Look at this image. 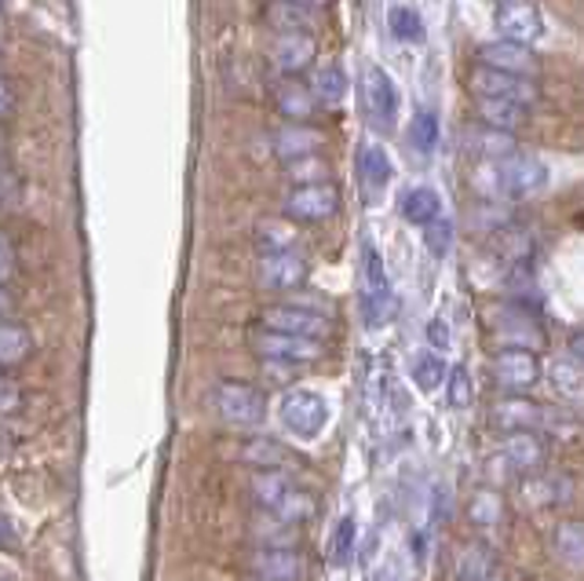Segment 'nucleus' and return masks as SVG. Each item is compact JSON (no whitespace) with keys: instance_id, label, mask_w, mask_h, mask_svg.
<instances>
[{"instance_id":"18","label":"nucleus","mask_w":584,"mask_h":581,"mask_svg":"<svg viewBox=\"0 0 584 581\" xmlns=\"http://www.w3.org/2000/svg\"><path fill=\"white\" fill-rule=\"evenodd\" d=\"M475 59L489 70H504V74L519 77H537V56L526 45H515V40H486V45L475 48Z\"/></svg>"},{"instance_id":"22","label":"nucleus","mask_w":584,"mask_h":581,"mask_svg":"<svg viewBox=\"0 0 584 581\" xmlns=\"http://www.w3.org/2000/svg\"><path fill=\"white\" fill-rule=\"evenodd\" d=\"M267 23L275 26L278 34H315V29H318V8L289 4V0H270Z\"/></svg>"},{"instance_id":"50","label":"nucleus","mask_w":584,"mask_h":581,"mask_svg":"<svg viewBox=\"0 0 584 581\" xmlns=\"http://www.w3.org/2000/svg\"><path fill=\"white\" fill-rule=\"evenodd\" d=\"M570 359L584 366V329H577V334L570 337Z\"/></svg>"},{"instance_id":"14","label":"nucleus","mask_w":584,"mask_h":581,"mask_svg":"<svg viewBox=\"0 0 584 581\" xmlns=\"http://www.w3.org/2000/svg\"><path fill=\"white\" fill-rule=\"evenodd\" d=\"M256 282L259 289H270V293H292V289L307 282V261L296 249H289V253H267L256 264Z\"/></svg>"},{"instance_id":"32","label":"nucleus","mask_w":584,"mask_h":581,"mask_svg":"<svg viewBox=\"0 0 584 581\" xmlns=\"http://www.w3.org/2000/svg\"><path fill=\"white\" fill-rule=\"evenodd\" d=\"M410 377L424 396H431V391L442 388V380L450 377V373H446V362L438 359L435 351H416L410 359Z\"/></svg>"},{"instance_id":"33","label":"nucleus","mask_w":584,"mask_h":581,"mask_svg":"<svg viewBox=\"0 0 584 581\" xmlns=\"http://www.w3.org/2000/svg\"><path fill=\"white\" fill-rule=\"evenodd\" d=\"M256 245L259 253H289V249H296V227L285 216V220H264L256 227Z\"/></svg>"},{"instance_id":"54","label":"nucleus","mask_w":584,"mask_h":581,"mask_svg":"<svg viewBox=\"0 0 584 581\" xmlns=\"http://www.w3.org/2000/svg\"><path fill=\"white\" fill-rule=\"evenodd\" d=\"M245 581H264V578H245Z\"/></svg>"},{"instance_id":"28","label":"nucleus","mask_w":584,"mask_h":581,"mask_svg":"<svg viewBox=\"0 0 584 581\" xmlns=\"http://www.w3.org/2000/svg\"><path fill=\"white\" fill-rule=\"evenodd\" d=\"M34 351V337L26 326H19L12 318H0V366H19Z\"/></svg>"},{"instance_id":"55","label":"nucleus","mask_w":584,"mask_h":581,"mask_svg":"<svg viewBox=\"0 0 584 581\" xmlns=\"http://www.w3.org/2000/svg\"><path fill=\"white\" fill-rule=\"evenodd\" d=\"M0 8H4V0H0Z\"/></svg>"},{"instance_id":"47","label":"nucleus","mask_w":584,"mask_h":581,"mask_svg":"<svg viewBox=\"0 0 584 581\" xmlns=\"http://www.w3.org/2000/svg\"><path fill=\"white\" fill-rule=\"evenodd\" d=\"M427 344H431L435 351L450 348V326H446V318H431V322H427Z\"/></svg>"},{"instance_id":"29","label":"nucleus","mask_w":584,"mask_h":581,"mask_svg":"<svg viewBox=\"0 0 584 581\" xmlns=\"http://www.w3.org/2000/svg\"><path fill=\"white\" fill-rule=\"evenodd\" d=\"M358 175H362V183L369 186V191H384V186L391 183V175H394V165L388 158V150L377 147V143L362 147L358 150Z\"/></svg>"},{"instance_id":"42","label":"nucleus","mask_w":584,"mask_h":581,"mask_svg":"<svg viewBox=\"0 0 584 581\" xmlns=\"http://www.w3.org/2000/svg\"><path fill=\"white\" fill-rule=\"evenodd\" d=\"M424 242H427V249H431L435 261H446L450 249H453V223L446 220V216H438V220H431L424 227Z\"/></svg>"},{"instance_id":"49","label":"nucleus","mask_w":584,"mask_h":581,"mask_svg":"<svg viewBox=\"0 0 584 581\" xmlns=\"http://www.w3.org/2000/svg\"><path fill=\"white\" fill-rule=\"evenodd\" d=\"M15 545H19L15 526H12V520H8L4 512H0V548H15Z\"/></svg>"},{"instance_id":"15","label":"nucleus","mask_w":584,"mask_h":581,"mask_svg":"<svg viewBox=\"0 0 584 581\" xmlns=\"http://www.w3.org/2000/svg\"><path fill=\"white\" fill-rule=\"evenodd\" d=\"M494 334L504 340V348H540L545 344V329L526 307H497L494 311Z\"/></svg>"},{"instance_id":"48","label":"nucleus","mask_w":584,"mask_h":581,"mask_svg":"<svg viewBox=\"0 0 584 581\" xmlns=\"http://www.w3.org/2000/svg\"><path fill=\"white\" fill-rule=\"evenodd\" d=\"M12 110H15V92L4 77H0V121L12 118Z\"/></svg>"},{"instance_id":"27","label":"nucleus","mask_w":584,"mask_h":581,"mask_svg":"<svg viewBox=\"0 0 584 581\" xmlns=\"http://www.w3.org/2000/svg\"><path fill=\"white\" fill-rule=\"evenodd\" d=\"M242 461L256 464V469H278L285 472L292 464V453L289 446H281L278 439H267V435H256V439H248L242 446Z\"/></svg>"},{"instance_id":"43","label":"nucleus","mask_w":584,"mask_h":581,"mask_svg":"<svg viewBox=\"0 0 584 581\" xmlns=\"http://www.w3.org/2000/svg\"><path fill=\"white\" fill-rule=\"evenodd\" d=\"M289 180H296V186L304 183H326L329 180V161L321 158V154H315V158H304V161H292L285 165Z\"/></svg>"},{"instance_id":"7","label":"nucleus","mask_w":584,"mask_h":581,"mask_svg":"<svg viewBox=\"0 0 584 581\" xmlns=\"http://www.w3.org/2000/svg\"><path fill=\"white\" fill-rule=\"evenodd\" d=\"M253 351L264 362H285V366H307V362H318L326 355V340H311V337H292L278 334V329H256Z\"/></svg>"},{"instance_id":"40","label":"nucleus","mask_w":584,"mask_h":581,"mask_svg":"<svg viewBox=\"0 0 584 581\" xmlns=\"http://www.w3.org/2000/svg\"><path fill=\"white\" fill-rule=\"evenodd\" d=\"M275 516H278V520L292 523V526L307 523L311 516H315V497H311L304 486H292V491L285 494V501L275 508Z\"/></svg>"},{"instance_id":"23","label":"nucleus","mask_w":584,"mask_h":581,"mask_svg":"<svg viewBox=\"0 0 584 581\" xmlns=\"http://www.w3.org/2000/svg\"><path fill=\"white\" fill-rule=\"evenodd\" d=\"M453 574L457 581H497V556L486 545H464L453 556Z\"/></svg>"},{"instance_id":"6","label":"nucleus","mask_w":584,"mask_h":581,"mask_svg":"<svg viewBox=\"0 0 584 581\" xmlns=\"http://www.w3.org/2000/svg\"><path fill=\"white\" fill-rule=\"evenodd\" d=\"M340 205H343L340 191L326 180V183L292 186L285 194V202H281V209H285L292 223H326L340 213Z\"/></svg>"},{"instance_id":"25","label":"nucleus","mask_w":584,"mask_h":581,"mask_svg":"<svg viewBox=\"0 0 584 581\" xmlns=\"http://www.w3.org/2000/svg\"><path fill=\"white\" fill-rule=\"evenodd\" d=\"M292 491V480L278 469H256V475L248 480V494L259 505V512H275V508L285 501V494Z\"/></svg>"},{"instance_id":"38","label":"nucleus","mask_w":584,"mask_h":581,"mask_svg":"<svg viewBox=\"0 0 584 581\" xmlns=\"http://www.w3.org/2000/svg\"><path fill=\"white\" fill-rule=\"evenodd\" d=\"M500 516H504V497L497 491H478L472 501H467V520H472V526H478V531L497 526Z\"/></svg>"},{"instance_id":"1","label":"nucleus","mask_w":584,"mask_h":581,"mask_svg":"<svg viewBox=\"0 0 584 581\" xmlns=\"http://www.w3.org/2000/svg\"><path fill=\"white\" fill-rule=\"evenodd\" d=\"M548 169L545 161L534 158V154H508L500 161H483L472 175V186L483 198L494 202H523L534 198V194L545 191Z\"/></svg>"},{"instance_id":"4","label":"nucleus","mask_w":584,"mask_h":581,"mask_svg":"<svg viewBox=\"0 0 584 581\" xmlns=\"http://www.w3.org/2000/svg\"><path fill=\"white\" fill-rule=\"evenodd\" d=\"M358 278H362V315H365V326H384L391 322L394 315V293H391V282H388V267H384L380 253L373 245L362 249V267H358Z\"/></svg>"},{"instance_id":"13","label":"nucleus","mask_w":584,"mask_h":581,"mask_svg":"<svg viewBox=\"0 0 584 581\" xmlns=\"http://www.w3.org/2000/svg\"><path fill=\"white\" fill-rule=\"evenodd\" d=\"M248 570H253V578H264V581H304L307 556L300 553V548L256 545L253 553H248Z\"/></svg>"},{"instance_id":"26","label":"nucleus","mask_w":584,"mask_h":581,"mask_svg":"<svg viewBox=\"0 0 584 581\" xmlns=\"http://www.w3.org/2000/svg\"><path fill=\"white\" fill-rule=\"evenodd\" d=\"M399 213H402L405 223L427 227L431 220L442 216V198H438L431 186H410V191L402 194V202H399Z\"/></svg>"},{"instance_id":"46","label":"nucleus","mask_w":584,"mask_h":581,"mask_svg":"<svg viewBox=\"0 0 584 581\" xmlns=\"http://www.w3.org/2000/svg\"><path fill=\"white\" fill-rule=\"evenodd\" d=\"M15 271H19V256H15V245L8 242L4 234H0V282H12L15 278Z\"/></svg>"},{"instance_id":"24","label":"nucleus","mask_w":584,"mask_h":581,"mask_svg":"<svg viewBox=\"0 0 584 581\" xmlns=\"http://www.w3.org/2000/svg\"><path fill=\"white\" fill-rule=\"evenodd\" d=\"M475 118L486 124V129H500V132H511L515 136L519 129L526 124V107L519 102H508V99H475Z\"/></svg>"},{"instance_id":"12","label":"nucleus","mask_w":584,"mask_h":581,"mask_svg":"<svg viewBox=\"0 0 584 581\" xmlns=\"http://www.w3.org/2000/svg\"><path fill=\"white\" fill-rule=\"evenodd\" d=\"M559 413L540 407L534 399H523V396H508V399H497L494 410H489V424L500 432H537V428H548L556 424Z\"/></svg>"},{"instance_id":"21","label":"nucleus","mask_w":584,"mask_h":581,"mask_svg":"<svg viewBox=\"0 0 584 581\" xmlns=\"http://www.w3.org/2000/svg\"><path fill=\"white\" fill-rule=\"evenodd\" d=\"M464 147H467V154H475V158H483V161H500V158H508V154H515L519 143H515L511 132L475 124V129H467Z\"/></svg>"},{"instance_id":"53","label":"nucleus","mask_w":584,"mask_h":581,"mask_svg":"<svg viewBox=\"0 0 584 581\" xmlns=\"http://www.w3.org/2000/svg\"><path fill=\"white\" fill-rule=\"evenodd\" d=\"M289 4H304V8H329L332 0H289Z\"/></svg>"},{"instance_id":"45","label":"nucleus","mask_w":584,"mask_h":581,"mask_svg":"<svg viewBox=\"0 0 584 581\" xmlns=\"http://www.w3.org/2000/svg\"><path fill=\"white\" fill-rule=\"evenodd\" d=\"M19 407H23V388L0 373V417H8V413H15Z\"/></svg>"},{"instance_id":"5","label":"nucleus","mask_w":584,"mask_h":581,"mask_svg":"<svg viewBox=\"0 0 584 581\" xmlns=\"http://www.w3.org/2000/svg\"><path fill=\"white\" fill-rule=\"evenodd\" d=\"M362 107H365V118L377 132H394L399 124V110H402V96H399V85L388 70L380 66H365L362 74Z\"/></svg>"},{"instance_id":"19","label":"nucleus","mask_w":584,"mask_h":581,"mask_svg":"<svg viewBox=\"0 0 584 581\" xmlns=\"http://www.w3.org/2000/svg\"><path fill=\"white\" fill-rule=\"evenodd\" d=\"M270 147H275V154L285 165L304 161V158L321 154V147H326V132L311 129L307 121H289V124H281L275 136H270Z\"/></svg>"},{"instance_id":"30","label":"nucleus","mask_w":584,"mask_h":581,"mask_svg":"<svg viewBox=\"0 0 584 581\" xmlns=\"http://www.w3.org/2000/svg\"><path fill=\"white\" fill-rule=\"evenodd\" d=\"M556 556L573 570H584V520H562L551 534Z\"/></svg>"},{"instance_id":"9","label":"nucleus","mask_w":584,"mask_h":581,"mask_svg":"<svg viewBox=\"0 0 584 581\" xmlns=\"http://www.w3.org/2000/svg\"><path fill=\"white\" fill-rule=\"evenodd\" d=\"M489 373H494L497 388L515 391V396L537 388L540 377H545L537 351H530V348H500L494 355V362H489Z\"/></svg>"},{"instance_id":"3","label":"nucleus","mask_w":584,"mask_h":581,"mask_svg":"<svg viewBox=\"0 0 584 581\" xmlns=\"http://www.w3.org/2000/svg\"><path fill=\"white\" fill-rule=\"evenodd\" d=\"M216 413L223 417L231 428H256L267 417V399L256 384L248 380H219L212 388Z\"/></svg>"},{"instance_id":"8","label":"nucleus","mask_w":584,"mask_h":581,"mask_svg":"<svg viewBox=\"0 0 584 581\" xmlns=\"http://www.w3.org/2000/svg\"><path fill=\"white\" fill-rule=\"evenodd\" d=\"M475 96L483 99H508V102H519V107H537L540 99V88L534 77H519V74H504V70H489V66H478L472 70L467 77Z\"/></svg>"},{"instance_id":"37","label":"nucleus","mask_w":584,"mask_h":581,"mask_svg":"<svg viewBox=\"0 0 584 581\" xmlns=\"http://www.w3.org/2000/svg\"><path fill=\"white\" fill-rule=\"evenodd\" d=\"M551 388L559 391L562 399H581L584 396V366L573 359H556L548 370Z\"/></svg>"},{"instance_id":"41","label":"nucleus","mask_w":584,"mask_h":581,"mask_svg":"<svg viewBox=\"0 0 584 581\" xmlns=\"http://www.w3.org/2000/svg\"><path fill=\"white\" fill-rule=\"evenodd\" d=\"M354 545H358V523L351 520V516H343L337 523V531H332V542H329V559L337 567H343L354 553Z\"/></svg>"},{"instance_id":"20","label":"nucleus","mask_w":584,"mask_h":581,"mask_svg":"<svg viewBox=\"0 0 584 581\" xmlns=\"http://www.w3.org/2000/svg\"><path fill=\"white\" fill-rule=\"evenodd\" d=\"M275 107H278V113L285 121H311L321 102L315 96V88L304 85L300 77H285L275 88Z\"/></svg>"},{"instance_id":"52","label":"nucleus","mask_w":584,"mask_h":581,"mask_svg":"<svg viewBox=\"0 0 584 581\" xmlns=\"http://www.w3.org/2000/svg\"><path fill=\"white\" fill-rule=\"evenodd\" d=\"M410 545H413V559H424V553H427V537H424V534H413V537H410Z\"/></svg>"},{"instance_id":"44","label":"nucleus","mask_w":584,"mask_h":581,"mask_svg":"<svg viewBox=\"0 0 584 581\" xmlns=\"http://www.w3.org/2000/svg\"><path fill=\"white\" fill-rule=\"evenodd\" d=\"M446 399H450V407H453V410H464L467 402L475 399L472 377H467V370H464V366H453V370H450V377H446Z\"/></svg>"},{"instance_id":"10","label":"nucleus","mask_w":584,"mask_h":581,"mask_svg":"<svg viewBox=\"0 0 584 581\" xmlns=\"http://www.w3.org/2000/svg\"><path fill=\"white\" fill-rule=\"evenodd\" d=\"M264 329H278V334H292V337H311V340H326L332 334V322L321 311L307 307V304H270L264 315Z\"/></svg>"},{"instance_id":"34","label":"nucleus","mask_w":584,"mask_h":581,"mask_svg":"<svg viewBox=\"0 0 584 581\" xmlns=\"http://www.w3.org/2000/svg\"><path fill=\"white\" fill-rule=\"evenodd\" d=\"M311 88H315L318 102H326V107H340V102L348 99V74H343V66H337V62H329V66H318Z\"/></svg>"},{"instance_id":"16","label":"nucleus","mask_w":584,"mask_h":581,"mask_svg":"<svg viewBox=\"0 0 584 581\" xmlns=\"http://www.w3.org/2000/svg\"><path fill=\"white\" fill-rule=\"evenodd\" d=\"M548 443L540 432H508L500 443V461L508 464L515 475H534L545 469Z\"/></svg>"},{"instance_id":"36","label":"nucleus","mask_w":584,"mask_h":581,"mask_svg":"<svg viewBox=\"0 0 584 581\" xmlns=\"http://www.w3.org/2000/svg\"><path fill=\"white\" fill-rule=\"evenodd\" d=\"M567 486H570V483L559 480V475H537V472H534V480L523 486V501H526V505H537V508L559 505V501H567V497H570Z\"/></svg>"},{"instance_id":"11","label":"nucleus","mask_w":584,"mask_h":581,"mask_svg":"<svg viewBox=\"0 0 584 581\" xmlns=\"http://www.w3.org/2000/svg\"><path fill=\"white\" fill-rule=\"evenodd\" d=\"M494 26H497V37L515 40V45H526V48L545 37V15H540V8L530 4V0H500L494 12Z\"/></svg>"},{"instance_id":"2","label":"nucleus","mask_w":584,"mask_h":581,"mask_svg":"<svg viewBox=\"0 0 584 581\" xmlns=\"http://www.w3.org/2000/svg\"><path fill=\"white\" fill-rule=\"evenodd\" d=\"M278 421H281V428L292 432L296 439H318L321 432H326V424H329V402L321 391L315 388H292L285 399H281V407H278Z\"/></svg>"},{"instance_id":"31","label":"nucleus","mask_w":584,"mask_h":581,"mask_svg":"<svg viewBox=\"0 0 584 581\" xmlns=\"http://www.w3.org/2000/svg\"><path fill=\"white\" fill-rule=\"evenodd\" d=\"M494 249H497L500 261L523 264V261H530V253H534V238L515 223H500L497 234H494Z\"/></svg>"},{"instance_id":"35","label":"nucleus","mask_w":584,"mask_h":581,"mask_svg":"<svg viewBox=\"0 0 584 581\" xmlns=\"http://www.w3.org/2000/svg\"><path fill=\"white\" fill-rule=\"evenodd\" d=\"M388 26H391V37H399L402 45H424V37H427L421 12L410 4H394L388 12Z\"/></svg>"},{"instance_id":"51","label":"nucleus","mask_w":584,"mask_h":581,"mask_svg":"<svg viewBox=\"0 0 584 581\" xmlns=\"http://www.w3.org/2000/svg\"><path fill=\"white\" fill-rule=\"evenodd\" d=\"M12 311H15V296L8 293V286H4V282H0V318H8V315H12Z\"/></svg>"},{"instance_id":"17","label":"nucleus","mask_w":584,"mask_h":581,"mask_svg":"<svg viewBox=\"0 0 584 581\" xmlns=\"http://www.w3.org/2000/svg\"><path fill=\"white\" fill-rule=\"evenodd\" d=\"M315 59H318L315 34H278V40L270 45V62L285 77H304L315 66Z\"/></svg>"},{"instance_id":"39","label":"nucleus","mask_w":584,"mask_h":581,"mask_svg":"<svg viewBox=\"0 0 584 581\" xmlns=\"http://www.w3.org/2000/svg\"><path fill=\"white\" fill-rule=\"evenodd\" d=\"M410 147L421 158H431L438 147V118L431 110H416L410 121Z\"/></svg>"}]
</instances>
